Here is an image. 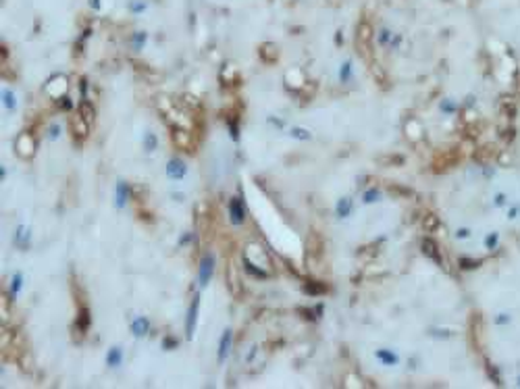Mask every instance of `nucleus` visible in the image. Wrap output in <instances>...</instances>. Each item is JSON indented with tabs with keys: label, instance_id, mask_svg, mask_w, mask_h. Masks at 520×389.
Listing matches in <instances>:
<instances>
[{
	"label": "nucleus",
	"instance_id": "nucleus-1",
	"mask_svg": "<svg viewBox=\"0 0 520 389\" xmlns=\"http://www.w3.org/2000/svg\"><path fill=\"white\" fill-rule=\"evenodd\" d=\"M373 25L362 19V21L358 23L356 27V48H358V54L364 58L366 63H371V56H373Z\"/></svg>",
	"mask_w": 520,
	"mask_h": 389
},
{
	"label": "nucleus",
	"instance_id": "nucleus-2",
	"mask_svg": "<svg viewBox=\"0 0 520 389\" xmlns=\"http://www.w3.org/2000/svg\"><path fill=\"white\" fill-rule=\"evenodd\" d=\"M321 256H323V239L318 233L312 231L306 239V258L310 264H314L316 260H321Z\"/></svg>",
	"mask_w": 520,
	"mask_h": 389
},
{
	"label": "nucleus",
	"instance_id": "nucleus-3",
	"mask_svg": "<svg viewBox=\"0 0 520 389\" xmlns=\"http://www.w3.org/2000/svg\"><path fill=\"white\" fill-rule=\"evenodd\" d=\"M15 148H17V154L21 158H32L34 152H36V142H34V137L29 133H21L17 137Z\"/></svg>",
	"mask_w": 520,
	"mask_h": 389
},
{
	"label": "nucleus",
	"instance_id": "nucleus-4",
	"mask_svg": "<svg viewBox=\"0 0 520 389\" xmlns=\"http://www.w3.org/2000/svg\"><path fill=\"white\" fill-rule=\"evenodd\" d=\"M227 285H229V292H231L233 298H242V294H244L242 279H239L237 268L233 266V262H229V268H227Z\"/></svg>",
	"mask_w": 520,
	"mask_h": 389
},
{
	"label": "nucleus",
	"instance_id": "nucleus-5",
	"mask_svg": "<svg viewBox=\"0 0 520 389\" xmlns=\"http://www.w3.org/2000/svg\"><path fill=\"white\" fill-rule=\"evenodd\" d=\"M213 271H215V258H213V254H204L202 262H200V283L208 285V281H211V277H213Z\"/></svg>",
	"mask_w": 520,
	"mask_h": 389
},
{
	"label": "nucleus",
	"instance_id": "nucleus-6",
	"mask_svg": "<svg viewBox=\"0 0 520 389\" xmlns=\"http://www.w3.org/2000/svg\"><path fill=\"white\" fill-rule=\"evenodd\" d=\"M87 131H89V125H87V121L82 115L71 117V133L75 135L77 142H82L84 137H87Z\"/></svg>",
	"mask_w": 520,
	"mask_h": 389
},
{
	"label": "nucleus",
	"instance_id": "nucleus-7",
	"mask_svg": "<svg viewBox=\"0 0 520 389\" xmlns=\"http://www.w3.org/2000/svg\"><path fill=\"white\" fill-rule=\"evenodd\" d=\"M173 139H175V146L179 150L183 152H194V142H192V135H189L185 129H175L173 131Z\"/></svg>",
	"mask_w": 520,
	"mask_h": 389
},
{
	"label": "nucleus",
	"instance_id": "nucleus-8",
	"mask_svg": "<svg viewBox=\"0 0 520 389\" xmlns=\"http://www.w3.org/2000/svg\"><path fill=\"white\" fill-rule=\"evenodd\" d=\"M79 115H82V117L86 119L89 127L94 125V121H96V111H94V106L89 104V102H84L82 106H79Z\"/></svg>",
	"mask_w": 520,
	"mask_h": 389
},
{
	"label": "nucleus",
	"instance_id": "nucleus-9",
	"mask_svg": "<svg viewBox=\"0 0 520 389\" xmlns=\"http://www.w3.org/2000/svg\"><path fill=\"white\" fill-rule=\"evenodd\" d=\"M169 175L175 179H181L185 175V167L181 165V161H171L169 163Z\"/></svg>",
	"mask_w": 520,
	"mask_h": 389
},
{
	"label": "nucleus",
	"instance_id": "nucleus-10",
	"mask_svg": "<svg viewBox=\"0 0 520 389\" xmlns=\"http://www.w3.org/2000/svg\"><path fill=\"white\" fill-rule=\"evenodd\" d=\"M229 344H231V331H225L223 342H221V346H218V358H221V360H225V356L229 352Z\"/></svg>",
	"mask_w": 520,
	"mask_h": 389
},
{
	"label": "nucleus",
	"instance_id": "nucleus-11",
	"mask_svg": "<svg viewBox=\"0 0 520 389\" xmlns=\"http://www.w3.org/2000/svg\"><path fill=\"white\" fill-rule=\"evenodd\" d=\"M196 314H198V298H194L192 308H189V321H187V331L189 333H192L194 327H196Z\"/></svg>",
	"mask_w": 520,
	"mask_h": 389
},
{
	"label": "nucleus",
	"instance_id": "nucleus-12",
	"mask_svg": "<svg viewBox=\"0 0 520 389\" xmlns=\"http://www.w3.org/2000/svg\"><path fill=\"white\" fill-rule=\"evenodd\" d=\"M231 218H233V223H242L244 221V211H242V206H239L237 200L231 202Z\"/></svg>",
	"mask_w": 520,
	"mask_h": 389
},
{
	"label": "nucleus",
	"instance_id": "nucleus-13",
	"mask_svg": "<svg viewBox=\"0 0 520 389\" xmlns=\"http://www.w3.org/2000/svg\"><path fill=\"white\" fill-rule=\"evenodd\" d=\"M133 329H135V331H146V329H148V323H146L144 318H142V321H139V323H135V325H133Z\"/></svg>",
	"mask_w": 520,
	"mask_h": 389
},
{
	"label": "nucleus",
	"instance_id": "nucleus-14",
	"mask_svg": "<svg viewBox=\"0 0 520 389\" xmlns=\"http://www.w3.org/2000/svg\"><path fill=\"white\" fill-rule=\"evenodd\" d=\"M108 362H111L113 366L119 362V352H117V350H115V352H111V356H108Z\"/></svg>",
	"mask_w": 520,
	"mask_h": 389
}]
</instances>
